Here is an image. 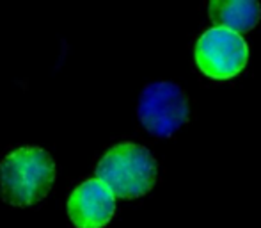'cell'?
<instances>
[{"label":"cell","instance_id":"obj_2","mask_svg":"<svg viewBox=\"0 0 261 228\" xmlns=\"http://www.w3.org/2000/svg\"><path fill=\"white\" fill-rule=\"evenodd\" d=\"M96 177L109 187L114 198H139L155 185L156 161L144 146L119 143L98 162Z\"/></svg>","mask_w":261,"mask_h":228},{"label":"cell","instance_id":"obj_5","mask_svg":"<svg viewBox=\"0 0 261 228\" xmlns=\"http://www.w3.org/2000/svg\"><path fill=\"white\" fill-rule=\"evenodd\" d=\"M114 212L116 198L98 178L82 182L68 201V214L77 228H103Z\"/></svg>","mask_w":261,"mask_h":228},{"label":"cell","instance_id":"obj_1","mask_svg":"<svg viewBox=\"0 0 261 228\" xmlns=\"http://www.w3.org/2000/svg\"><path fill=\"white\" fill-rule=\"evenodd\" d=\"M55 180V164L39 146H22L0 162V196L16 207L41 201Z\"/></svg>","mask_w":261,"mask_h":228},{"label":"cell","instance_id":"obj_6","mask_svg":"<svg viewBox=\"0 0 261 228\" xmlns=\"http://www.w3.org/2000/svg\"><path fill=\"white\" fill-rule=\"evenodd\" d=\"M208 11L217 27L229 29L236 34L252 31L261 18V8L254 0H213L208 4Z\"/></svg>","mask_w":261,"mask_h":228},{"label":"cell","instance_id":"obj_3","mask_svg":"<svg viewBox=\"0 0 261 228\" xmlns=\"http://www.w3.org/2000/svg\"><path fill=\"white\" fill-rule=\"evenodd\" d=\"M140 123L156 138H169L188 122V98L174 82H153L144 87L137 107Z\"/></svg>","mask_w":261,"mask_h":228},{"label":"cell","instance_id":"obj_4","mask_svg":"<svg viewBox=\"0 0 261 228\" xmlns=\"http://www.w3.org/2000/svg\"><path fill=\"white\" fill-rule=\"evenodd\" d=\"M194 55L204 75L215 80H227L247 66L249 47L240 34L215 25L201 34Z\"/></svg>","mask_w":261,"mask_h":228}]
</instances>
